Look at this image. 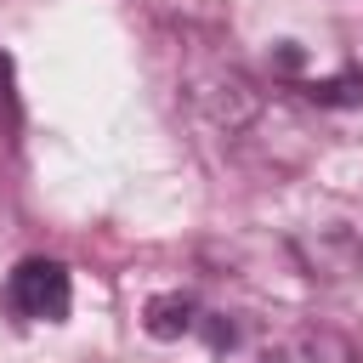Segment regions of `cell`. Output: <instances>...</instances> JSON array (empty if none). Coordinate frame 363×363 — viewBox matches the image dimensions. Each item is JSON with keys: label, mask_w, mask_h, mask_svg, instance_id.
<instances>
[{"label": "cell", "mask_w": 363, "mask_h": 363, "mask_svg": "<svg viewBox=\"0 0 363 363\" xmlns=\"http://www.w3.org/2000/svg\"><path fill=\"white\" fill-rule=\"evenodd\" d=\"M306 96L312 102H363V79H352V74L346 79H312Z\"/></svg>", "instance_id": "3"}, {"label": "cell", "mask_w": 363, "mask_h": 363, "mask_svg": "<svg viewBox=\"0 0 363 363\" xmlns=\"http://www.w3.org/2000/svg\"><path fill=\"white\" fill-rule=\"evenodd\" d=\"M68 301H74V284H68V267H62V261L28 255V261H17L11 278H6V306H11L23 323H62V318H68Z\"/></svg>", "instance_id": "1"}, {"label": "cell", "mask_w": 363, "mask_h": 363, "mask_svg": "<svg viewBox=\"0 0 363 363\" xmlns=\"http://www.w3.org/2000/svg\"><path fill=\"white\" fill-rule=\"evenodd\" d=\"M187 329H193V301H187V295H159V301H147V335L176 340V335H187Z\"/></svg>", "instance_id": "2"}]
</instances>
